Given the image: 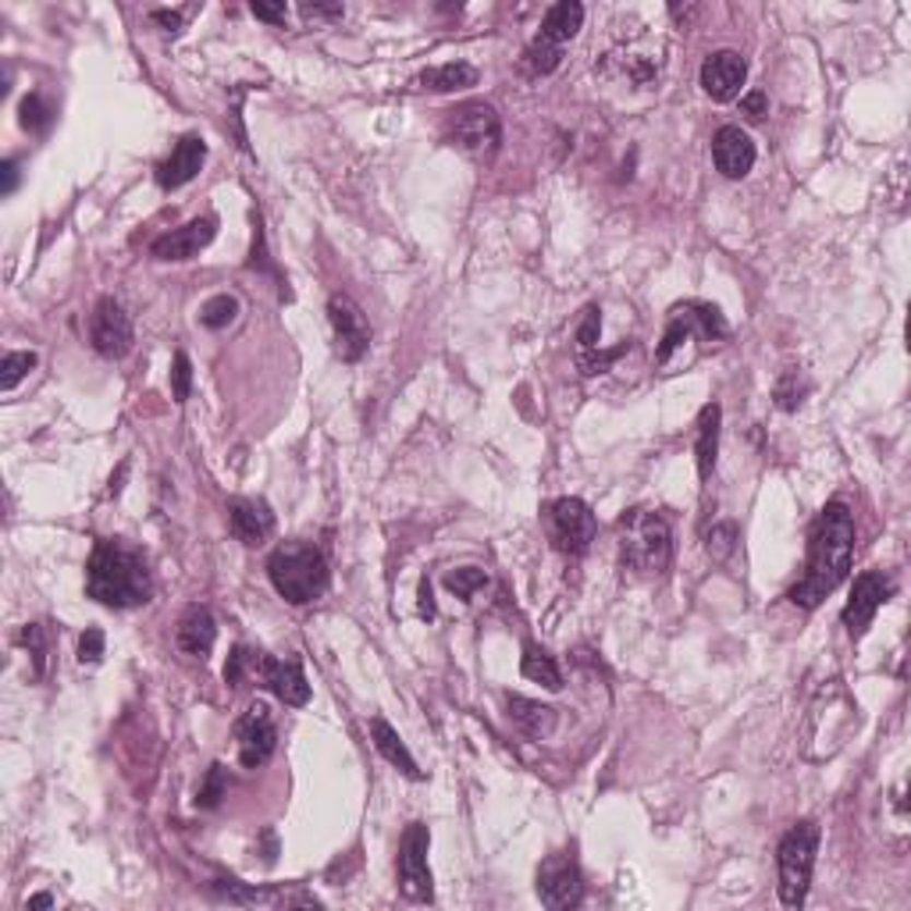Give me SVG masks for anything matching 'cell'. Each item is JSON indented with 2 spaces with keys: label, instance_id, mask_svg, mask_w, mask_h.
Segmentation results:
<instances>
[{
  "label": "cell",
  "instance_id": "obj_36",
  "mask_svg": "<svg viewBox=\"0 0 911 911\" xmlns=\"http://www.w3.org/2000/svg\"><path fill=\"white\" fill-rule=\"evenodd\" d=\"M706 548L712 559H730L737 548V523H712V531H706Z\"/></svg>",
  "mask_w": 911,
  "mask_h": 911
},
{
  "label": "cell",
  "instance_id": "obj_15",
  "mask_svg": "<svg viewBox=\"0 0 911 911\" xmlns=\"http://www.w3.org/2000/svg\"><path fill=\"white\" fill-rule=\"evenodd\" d=\"M236 741H239V762L246 769H260L279 748V730H274V720L268 706H250L239 720H236Z\"/></svg>",
  "mask_w": 911,
  "mask_h": 911
},
{
  "label": "cell",
  "instance_id": "obj_22",
  "mask_svg": "<svg viewBox=\"0 0 911 911\" xmlns=\"http://www.w3.org/2000/svg\"><path fill=\"white\" fill-rule=\"evenodd\" d=\"M175 641L192 659H206V655H211V648L217 641V627H214L211 610H206V605H189L186 616L178 619Z\"/></svg>",
  "mask_w": 911,
  "mask_h": 911
},
{
  "label": "cell",
  "instance_id": "obj_17",
  "mask_svg": "<svg viewBox=\"0 0 911 911\" xmlns=\"http://www.w3.org/2000/svg\"><path fill=\"white\" fill-rule=\"evenodd\" d=\"M253 687H268V691L285 701V706H307L310 701V684H307V673L296 659L279 662L271 659L268 652L257 655V673H253Z\"/></svg>",
  "mask_w": 911,
  "mask_h": 911
},
{
  "label": "cell",
  "instance_id": "obj_45",
  "mask_svg": "<svg viewBox=\"0 0 911 911\" xmlns=\"http://www.w3.org/2000/svg\"><path fill=\"white\" fill-rule=\"evenodd\" d=\"M250 11H253L257 19H264V22H274V25H279V22H285V15H288L285 0H279V4H260V0H257V4H253Z\"/></svg>",
  "mask_w": 911,
  "mask_h": 911
},
{
  "label": "cell",
  "instance_id": "obj_37",
  "mask_svg": "<svg viewBox=\"0 0 911 911\" xmlns=\"http://www.w3.org/2000/svg\"><path fill=\"white\" fill-rule=\"evenodd\" d=\"M214 894H217V897H225V901H232V904H257V901H271V894H268V890H253V887H246V883H239V879H214Z\"/></svg>",
  "mask_w": 911,
  "mask_h": 911
},
{
  "label": "cell",
  "instance_id": "obj_8",
  "mask_svg": "<svg viewBox=\"0 0 911 911\" xmlns=\"http://www.w3.org/2000/svg\"><path fill=\"white\" fill-rule=\"evenodd\" d=\"M695 335L706 342L726 335V321H723L720 307H712V303H684V307H673L666 335H662L659 350H655V364L666 367L673 360V353L681 350L684 342H691Z\"/></svg>",
  "mask_w": 911,
  "mask_h": 911
},
{
  "label": "cell",
  "instance_id": "obj_44",
  "mask_svg": "<svg viewBox=\"0 0 911 911\" xmlns=\"http://www.w3.org/2000/svg\"><path fill=\"white\" fill-rule=\"evenodd\" d=\"M741 110L748 115L752 121H762L769 115V96L762 90H752V93H744L741 96Z\"/></svg>",
  "mask_w": 911,
  "mask_h": 911
},
{
  "label": "cell",
  "instance_id": "obj_13",
  "mask_svg": "<svg viewBox=\"0 0 911 911\" xmlns=\"http://www.w3.org/2000/svg\"><path fill=\"white\" fill-rule=\"evenodd\" d=\"M90 342H93V350L104 356V360H121V356H129L132 342H135V328H132V317L126 313V307H121L118 299L104 296L93 307V313H90Z\"/></svg>",
  "mask_w": 911,
  "mask_h": 911
},
{
  "label": "cell",
  "instance_id": "obj_46",
  "mask_svg": "<svg viewBox=\"0 0 911 911\" xmlns=\"http://www.w3.org/2000/svg\"><path fill=\"white\" fill-rule=\"evenodd\" d=\"M303 15L307 19H342L346 8L342 4H303Z\"/></svg>",
  "mask_w": 911,
  "mask_h": 911
},
{
  "label": "cell",
  "instance_id": "obj_28",
  "mask_svg": "<svg viewBox=\"0 0 911 911\" xmlns=\"http://www.w3.org/2000/svg\"><path fill=\"white\" fill-rule=\"evenodd\" d=\"M520 670H523V676H528V681L548 687V691H559V687H563V673H559V666H556V659H552V655L545 652V648H537V644H523Z\"/></svg>",
  "mask_w": 911,
  "mask_h": 911
},
{
  "label": "cell",
  "instance_id": "obj_26",
  "mask_svg": "<svg viewBox=\"0 0 911 911\" xmlns=\"http://www.w3.org/2000/svg\"><path fill=\"white\" fill-rule=\"evenodd\" d=\"M581 25H584V4H577V0H559V4H552L545 11L542 33L537 36H545L548 44L563 47L566 39H573L577 33H581Z\"/></svg>",
  "mask_w": 911,
  "mask_h": 911
},
{
  "label": "cell",
  "instance_id": "obj_1",
  "mask_svg": "<svg viewBox=\"0 0 911 911\" xmlns=\"http://www.w3.org/2000/svg\"><path fill=\"white\" fill-rule=\"evenodd\" d=\"M851 556H854V517H851L848 502L833 499L819 513L816 528L808 534L805 573H802V581L786 591V599H791L797 610H816V605H823L826 595H833V591L848 581Z\"/></svg>",
  "mask_w": 911,
  "mask_h": 911
},
{
  "label": "cell",
  "instance_id": "obj_11",
  "mask_svg": "<svg viewBox=\"0 0 911 911\" xmlns=\"http://www.w3.org/2000/svg\"><path fill=\"white\" fill-rule=\"evenodd\" d=\"M537 897L552 911L577 908L584 901V876L570 851H556L537 865Z\"/></svg>",
  "mask_w": 911,
  "mask_h": 911
},
{
  "label": "cell",
  "instance_id": "obj_49",
  "mask_svg": "<svg viewBox=\"0 0 911 911\" xmlns=\"http://www.w3.org/2000/svg\"><path fill=\"white\" fill-rule=\"evenodd\" d=\"M19 186V161H4V197H11Z\"/></svg>",
  "mask_w": 911,
  "mask_h": 911
},
{
  "label": "cell",
  "instance_id": "obj_30",
  "mask_svg": "<svg viewBox=\"0 0 911 911\" xmlns=\"http://www.w3.org/2000/svg\"><path fill=\"white\" fill-rule=\"evenodd\" d=\"M559 61H563V47L548 44L545 36H534L531 47L523 50V68H528L531 75H548V72H556Z\"/></svg>",
  "mask_w": 911,
  "mask_h": 911
},
{
  "label": "cell",
  "instance_id": "obj_25",
  "mask_svg": "<svg viewBox=\"0 0 911 911\" xmlns=\"http://www.w3.org/2000/svg\"><path fill=\"white\" fill-rule=\"evenodd\" d=\"M506 709H509V720H513L528 737H548L552 730H556V709L542 706V701L506 695Z\"/></svg>",
  "mask_w": 911,
  "mask_h": 911
},
{
  "label": "cell",
  "instance_id": "obj_19",
  "mask_svg": "<svg viewBox=\"0 0 911 911\" xmlns=\"http://www.w3.org/2000/svg\"><path fill=\"white\" fill-rule=\"evenodd\" d=\"M203 161H206V143L200 140V135H182V140L171 146V154L157 164V171H154L157 186L161 189H182L186 182H192V178L200 175Z\"/></svg>",
  "mask_w": 911,
  "mask_h": 911
},
{
  "label": "cell",
  "instance_id": "obj_40",
  "mask_svg": "<svg viewBox=\"0 0 911 911\" xmlns=\"http://www.w3.org/2000/svg\"><path fill=\"white\" fill-rule=\"evenodd\" d=\"M192 392V364H189V356L178 350L175 353V364H171V395H175V403H186Z\"/></svg>",
  "mask_w": 911,
  "mask_h": 911
},
{
  "label": "cell",
  "instance_id": "obj_50",
  "mask_svg": "<svg viewBox=\"0 0 911 911\" xmlns=\"http://www.w3.org/2000/svg\"><path fill=\"white\" fill-rule=\"evenodd\" d=\"M54 904V897L50 894H36V897H29V908H50Z\"/></svg>",
  "mask_w": 911,
  "mask_h": 911
},
{
  "label": "cell",
  "instance_id": "obj_21",
  "mask_svg": "<svg viewBox=\"0 0 911 911\" xmlns=\"http://www.w3.org/2000/svg\"><path fill=\"white\" fill-rule=\"evenodd\" d=\"M228 528L239 537L242 545H264L271 531H274V513L268 509V502L257 499H232L228 502Z\"/></svg>",
  "mask_w": 911,
  "mask_h": 911
},
{
  "label": "cell",
  "instance_id": "obj_16",
  "mask_svg": "<svg viewBox=\"0 0 911 911\" xmlns=\"http://www.w3.org/2000/svg\"><path fill=\"white\" fill-rule=\"evenodd\" d=\"M217 232V217L206 214V217H192L189 225L182 228H171L157 236L150 242V257L161 260V264H182V260H192L200 250H206Z\"/></svg>",
  "mask_w": 911,
  "mask_h": 911
},
{
  "label": "cell",
  "instance_id": "obj_48",
  "mask_svg": "<svg viewBox=\"0 0 911 911\" xmlns=\"http://www.w3.org/2000/svg\"><path fill=\"white\" fill-rule=\"evenodd\" d=\"M421 616L424 619H435V602H431V581H427V577H421Z\"/></svg>",
  "mask_w": 911,
  "mask_h": 911
},
{
  "label": "cell",
  "instance_id": "obj_3",
  "mask_svg": "<svg viewBox=\"0 0 911 911\" xmlns=\"http://www.w3.org/2000/svg\"><path fill=\"white\" fill-rule=\"evenodd\" d=\"M666 68V39L644 22H624L613 25V39L599 54L595 72L605 82L630 90H655Z\"/></svg>",
  "mask_w": 911,
  "mask_h": 911
},
{
  "label": "cell",
  "instance_id": "obj_23",
  "mask_svg": "<svg viewBox=\"0 0 911 911\" xmlns=\"http://www.w3.org/2000/svg\"><path fill=\"white\" fill-rule=\"evenodd\" d=\"M720 424L723 410L720 403H706L698 413V438H695V460H698V477L709 481L715 471V456H720Z\"/></svg>",
  "mask_w": 911,
  "mask_h": 911
},
{
  "label": "cell",
  "instance_id": "obj_35",
  "mask_svg": "<svg viewBox=\"0 0 911 911\" xmlns=\"http://www.w3.org/2000/svg\"><path fill=\"white\" fill-rule=\"evenodd\" d=\"M36 364H39V356H36L33 350H15V353H8V356H4V375H0V389L11 392L25 375H29V370H33Z\"/></svg>",
  "mask_w": 911,
  "mask_h": 911
},
{
  "label": "cell",
  "instance_id": "obj_12",
  "mask_svg": "<svg viewBox=\"0 0 911 911\" xmlns=\"http://www.w3.org/2000/svg\"><path fill=\"white\" fill-rule=\"evenodd\" d=\"M894 591H897L894 577L883 573V570H865V573L854 577L851 599L844 605V613H840L851 638H862V634L868 630V624L876 619V613L890 602Z\"/></svg>",
  "mask_w": 911,
  "mask_h": 911
},
{
  "label": "cell",
  "instance_id": "obj_39",
  "mask_svg": "<svg viewBox=\"0 0 911 911\" xmlns=\"http://www.w3.org/2000/svg\"><path fill=\"white\" fill-rule=\"evenodd\" d=\"M50 121H54V110L47 107L44 96H39V93L25 96V100H22V126L29 129V132H44Z\"/></svg>",
  "mask_w": 911,
  "mask_h": 911
},
{
  "label": "cell",
  "instance_id": "obj_10",
  "mask_svg": "<svg viewBox=\"0 0 911 911\" xmlns=\"http://www.w3.org/2000/svg\"><path fill=\"white\" fill-rule=\"evenodd\" d=\"M548 534L556 542L559 552H570V556H581V552L591 548L599 534V520L591 513V506L584 499H556L548 506Z\"/></svg>",
  "mask_w": 911,
  "mask_h": 911
},
{
  "label": "cell",
  "instance_id": "obj_42",
  "mask_svg": "<svg viewBox=\"0 0 911 911\" xmlns=\"http://www.w3.org/2000/svg\"><path fill=\"white\" fill-rule=\"evenodd\" d=\"M624 353H627V346H616L610 353H602V350L581 353V370H584V375H602V370H610Z\"/></svg>",
  "mask_w": 911,
  "mask_h": 911
},
{
  "label": "cell",
  "instance_id": "obj_2",
  "mask_svg": "<svg viewBox=\"0 0 911 911\" xmlns=\"http://www.w3.org/2000/svg\"><path fill=\"white\" fill-rule=\"evenodd\" d=\"M86 595L107 610H135L146 605L154 595L146 559L140 548H132L118 537L96 542L90 566H86Z\"/></svg>",
  "mask_w": 911,
  "mask_h": 911
},
{
  "label": "cell",
  "instance_id": "obj_20",
  "mask_svg": "<svg viewBox=\"0 0 911 911\" xmlns=\"http://www.w3.org/2000/svg\"><path fill=\"white\" fill-rule=\"evenodd\" d=\"M712 161L720 175L726 178H744L755 168V143L741 126H723L712 135Z\"/></svg>",
  "mask_w": 911,
  "mask_h": 911
},
{
  "label": "cell",
  "instance_id": "obj_18",
  "mask_svg": "<svg viewBox=\"0 0 911 911\" xmlns=\"http://www.w3.org/2000/svg\"><path fill=\"white\" fill-rule=\"evenodd\" d=\"M744 82H748V64L737 50H715L701 64V90H706L715 104L737 100Z\"/></svg>",
  "mask_w": 911,
  "mask_h": 911
},
{
  "label": "cell",
  "instance_id": "obj_38",
  "mask_svg": "<svg viewBox=\"0 0 911 911\" xmlns=\"http://www.w3.org/2000/svg\"><path fill=\"white\" fill-rule=\"evenodd\" d=\"M22 641L25 648H29V655H33V673L36 676H47V652H50V644H47V630L44 624H29L22 630Z\"/></svg>",
  "mask_w": 911,
  "mask_h": 911
},
{
  "label": "cell",
  "instance_id": "obj_27",
  "mask_svg": "<svg viewBox=\"0 0 911 911\" xmlns=\"http://www.w3.org/2000/svg\"><path fill=\"white\" fill-rule=\"evenodd\" d=\"M421 86L431 90V93H456V90H466L477 82V68L466 64V61H449V64H438V68H427L421 72Z\"/></svg>",
  "mask_w": 911,
  "mask_h": 911
},
{
  "label": "cell",
  "instance_id": "obj_43",
  "mask_svg": "<svg viewBox=\"0 0 911 911\" xmlns=\"http://www.w3.org/2000/svg\"><path fill=\"white\" fill-rule=\"evenodd\" d=\"M100 655H104V630L90 627L79 638V662H100Z\"/></svg>",
  "mask_w": 911,
  "mask_h": 911
},
{
  "label": "cell",
  "instance_id": "obj_41",
  "mask_svg": "<svg viewBox=\"0 0 911 911\" xmlns=\"http://www.w3.org/2000/svg\"><path fill=\"white\" fill-rule=\"evenodd\" d=\"M599 335H602V310H599V307H588L581 328H577V342H581V353L599 350Z\"/></svg>",
  "mask_w": 911,
  "mask_h": 911
},
{
  "label": "cell",
  "instance_id": "obj_47",
  "mask_svg": "<svg viewBox=\"0 0 911 911\" xmlns=\"http://www.w3.org/2000/svg\"><path fill=\"white\" fill-rule=\"evenodd\" d=\"M150 19H154L157 25H164L168 33H178V29H182V19L186 15H182V11H154Z\"/></svg>",
  "mask_w": 911,
  "mask_h": 911
},
{
  "label": "cell",
  "instance_id": "obj_14",
  "mask_svg": "<svg viewBox=\"0 0 911 911\" xmlns=\"http://www.w3.org/2000/svg\"><path fill=\"white\" fill-rule=\"evenodd\" d=\"M328 321L335 331V350L346 364H356L370 350V324L367 313L356 307L350 296L335 293L328 299Z\"/></svg>",
  "mask_w": 911,
  "mask_h": 911
},
{
  "label": "cell",
  "instance_id": "obj_6",
  "mask_svg": "<svg viewBox=\"0 0 911 911\" xmlns=\"http://www.w3.org/2000/svg\"><path fill=\"white\" fill-rule=\"evenodd\" d=\"M819 851V823L802 819L783 833L777 848V868H780V901L786 908H802L808 897L812 868H816Z\"/></svg>",
  "mask_w": 911,
  "mask_h": 911
},
{
  "label": "cell",
  "instance_id": "obj_5",
  "mask_svg": "<svg viewBox=\"0 0 911 911\" xmlns=\"http://www.w3.org/2000/svg\"><path fill=\"white\" fill-rule=\"evenodd\" d=\"M619 556L641 577H659L673 563V531L655 509H630L619 517Z\"/></svg>",
  "mask_w": 911,
  "mask_h": 911
},
{
  "label": "cell",
  "instance_id": "obj_9",
  "mask_svg": "<svg viewBox=\"0 0 911 911\" xmlns=\"http://www.w3.org/2000/svg\"><path fill=\"white\" fill-rule=\"evenodd\" d=\"M427 848H431V830L424 823H410L399 837V890L410 901H431L435 883L427 868Z\"/></svg>",
  "mask_w": 911,
  "mask_h": 911
},
{
  "label": "cell",
  "instance_id": "obj_33",
  "mask_svg": "<svg viewBox=\"0 0 911 911\" xmlns=\"http://www.w3.org/2000/svg\"><path fill=\"white\" fill-rule=\"evenodd\" d=\"M485 584H488V573L477 570V566H460V570H449L446 573V588L452 591L456 599H463V602H471L474 591H481Z\"/></svg>",
  "mask_w": 911,
  "mask_h": 911
},
{
  "label": "cell",
  "instance_id": "obj_24",
  "mask_svg": "<svg viewBox=\"0 0 911 911\" xmlns=\"http://www.w3.org/2000/svg\"><path fill=\"white\" fill-rule=\"evenodd\" d=\"M370 741H375V748H378V755L384 758V762H392L399 772H406L410 780H424L417 758L410 755V748L403 744V737H399L395 730L381 720V715H378V720H370Z\"/></svg>",
  "mask_w": 911,
  "mask_h": 911
},
{
  "label": "cell",
  "instance_id": "obj_31",
  "mask_svg": "<svg viewBox=\"0 0 911 911\" xmlns=\"http://www.w3.org/2000/svg\"><path fill=\"white\" fill-rule=\"evenodd\" d=\"M236 317H239V299L228 296V293H217V296H211L200 307V324L211 328V331L228 328L232 321H236Z\"/></svg>",
  "mask_w": 911,
  "mask_h": 911
},
{
  "label": "cell",
  "instance_id": "obj_4",
  "mask_svg": "<svg viewBox=\"0 0 911 911\" xmlns=\"http://www.w3.org/2000/svg\"><path fill=\"white\" fill-rule=\"evenodd\" d=\"M268 577L288 605H310L328 591L331 570L324 552L310 542H282L268 556Z\"/></svg>",
  "mask_w": 911,
  "mask_h": 911
},
{
  "label": "cell",
  "instance_id": "obj_7",
  "mask_svg": "<svg viewBox=\"0 0 911 911\" xmlns=\"http://www.w3.org/2000/svg\"><path fill=\"white\" fill-rule=\"evenodd\" d=\"M441 132H446L449 146H456L460 154L474 157V161H488L502 143V121L495 115V107L485 100L449 110L446 129Z\"/></svg>",
  "mask_w": 911,
  "mask_h": 911
},
{
  "label": "cell",
  "instance_id": "obj_32",
  "mask_svg": "<svg viewBox=\"0 0 911 911\" xmlns=\"http://www.w3.org/2000/svg\"><path fill=\"white\" fill-rule=\"evenodd\" d=\"M808 392H812V381L802 375V370H797V367L783 370L780 381H777V406L791 413V410H797V406L805 403Z\"/></svg>",
  "mask_w": 911,
  "mask_h": 911
},
{
  "label": "cell",
  "instance_id": "obj_34",
  "mask_svg": "<svg viewBox=\"0 0 911 911\" xmlns=\"http://www.w3.org/2000/svg\"><path fill=\"white\" fill-rule=\"evenodd\" d=\"M225 794H228V772H225V766L214 762L211 769H206V780L200 783V791H197V808H217Z\"/></svg>",
  "mask_w": 911,
  "mask_h": 911
},
{
  "label": "cell",
  "instance_id": "obj_29",
  "mask_svg": "<svg viewBox=\"0 0 911 911\" xmlns=\"http://www.w3.org/2000/svg\"><path fill=\"white\" fill-rule=\"evenodd\" d=\"M257 648L236 644L232 655L225 662V684L228 687H253V673H257Z\"/></svg>",
  "mask_w": 911,
  "mask_h": 911
}]
</instances>
